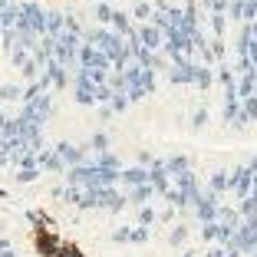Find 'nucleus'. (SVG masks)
I'll return each instance as SVG.
<instances>
[{
  "mask_svg": "<svg viewBox=\"0 0 257 257\" xmlns=\"http://www.w3.org/2000/svg\"><path fill=\"white\" fill-rule=\"evenodd\" d=\"M149 92H155V69L142 66V63H128L125 66V96L132 102H139Z\"/></svg>",
  "mask_w": 257,
  "mask_h": 257,
  "instance_id": "1",
  "label": "nucleus"
},
{
  "mask_svg": "<svg viewBox=\"0 0 257 257\" xmlns=\"http://www.w3.org/2000/svg\"><path fill=\"white\" fill-rule=\"evenodd\" d=\"M191 211H195V218L201 221V224H208V221H218V211H221V195H214L211 188H201L195 198V204H191Z\"/></svg>",
  "mask_w": 257,
  "mask_h": 257,
  "instance_id": "2",
  "label": "nucleus"
},
{
  "mask_svg": "<svg viewBox=\"0 0 257 257\" xmlns=\"http://www.w3.org/2000/svg\"><path fill=\"white\" fill-rule=\"evenodd\" d=\"M250 188H254V172H250L247 165L231 168V195L241 201V198H247V195H250Z\"/></svg>",
  "mask_w": 257,
  "mask_h": 257,
  "instance_id": "3",
  "label": "nucleus"
},
{
  "mask_svg": "<svg viewBox=\"0 0 257 257\" xmlns=\"http://www.w3.org/2000/svg\"><path fill=\"white\" fill-rule=\"evenodd\" d=\"M53 149H56V155L63 159V165H66V172H69V168H76V165H83V162H86V149H79V145H73V142H56Z\"/></svg>",
  "mask_w": 257,
  "mask_h": 257,
  "instance_id": "4",
  "label": "nucleus"
},
{
  "mask_svg": "<svg viewBox=\"0 0 257 257\" xmlns=\"http://www.w3.org/2000/svg\"><path fill=\"white\" fill-rule=\"evenodd\" d=\"M125 188H136V185H149V165H128L122 168V178H119Z\"/></svg>",
  "mask_w": 257,
  "mask_h": 257,
  "instance_id": "5",
  "label": "nucleus"
},
{
  "mask_svg": "<svg viewBox=\"0 0 257 257\" xmlns=\"http://www.w3.org/2000/svg\"><path fill=\"white\" fill-rule=\"evenodd\" d=\"M112 237L119 244H145V241H149V227H142V224H139V227H119Z\"/></svg>",
  "mask_w": 257,
  "mask_h": 257,
  "instance_id": "6",
  "label": "nucleus"
},
{
  "mask_svg": "<svg viewBox=\"0 0 257 257\" xmlns=\"http://www.w3.org/2000/svg\"><path fill=\"white\" fill-rule=\"evenodd\" d=\"M155 195H159V191L152 188V185H136V188H128V201L136 204V208H145Z\"/></svg>",
  "mask_w": 257,
  "mask_h": 257,
  "instance_id": "7",
  "label": "nucleus"
},
{
  "mask_svg": "<svg viewBox=\"0 0 257 257\" xmlns=\"http://www.w3.org/2000/svg\"><path fill=\"white\" fill-rule=\"evenodd\" d=\"M208 188H211L214 195H224V191H231V168H221V172H214L211 178H208Z\"/></svg>",
  "mask_w": 257,
  "mask_h": 257,
  "instance_id": "8",
  "label": "nucleus"
},
{
  "mask_svg": "<svg viewBox=\"0 0 257 257\" xmlns=\"http://www.w3.org/2000/svg\"><path fill=\"white\" fill-rule=\"evenodd\" d=\"M165 165H168V175H172V178H178V175L191 172V168H188V159H185V155H172V159H165Z\"/></svg>",
  "mask_w": 257,
  "mask_h": 257,
  "instance_id": "9",
  "label": "nucleus"
},
{
  "mask_svg": "<svg viewBox=\"0 0 257 257\" xmlns=\"http://www.w3.org/2000/svg\"><path fill=\"white\" fill-rule=\"evenodd\" d=\"M201 237H204L208 244H214V241L221 244V224H218V221H208V224H201Z\"/></svg>",
  "mask_w": 257,
  "mask_h": 257,
  "instance_id": "10",
  "label": "nucleus"
},
{
  "mask_svg": "<svg viewBox=\"0 0 257 257\" xmlns=\"http://www.w3.org/2000/svg\"><path fill=\"white\" fill-rule=\"evenodd\" d=\"M241 109H244V119H247V125H250V122H257V96L241 99Z\"/></svg>",
  "mask_w": 257,
  "mask_h": 257,
  "instance_id": "11",
  "label": "nucleus"
},
{
  "mask_svg": "<svg viewBox=\"0 0 257 257\" xmlns=\"http://www.w3.org/2000/svg\"><path fill=\"white\" fill-rule=\"evenodd\" d=\"M89 149L96 152V155H99V152H109V136H106V132H96V136L89 139Z\"/></svg>",
  "mask_w": 257,
  "mask_h": 257,
  "instance_id": "12",
  "label": "nucleus"
},
{
  "mask_svg": "<svg viewBox=\"0 0 257 257\" xmlns=\"http://www.w3.org/2000/svg\"><path fill=\"white\" fill-rule=\"evenodd\" d=\"M139 224H142V227H152V224H155V211H152L149 204H145V208H139Z\"/></svg>",
  "mask_w": 257,
  "mask_h": 257,
  "instance_id": "13",
  "label": "nucleus"
},
{
  "mask_svg": "<svg viewBox=\"0 0 257 257\" xmlns=\"http://www.w3.org/2000/svg\"><path fill=\"white\" fill-rule=\"evenodd\" d=\"M185 237H188V227H185V224H178V227L172 231V244H182Z\"/></svg>",
  "mask_w": 257,
  "mask_h": 257,
  "instance_id": "14",
  "label": "nucleus"
},
{
  "mask_svg": "<svg viewBox=\"0 0 257 257\" xmlns=\"http://www.w3.org/2000/svg\"><path fill=\"white\" fill-rule=\"evenodd\" d=\"M204 122H208V109H195V119H191V125H195V128H201Z\"/></svg>",
  "mask_w": 257,
  "mask_h": 257,
  "instance_id": "15",
  "label": "nucleus"
},
{
  "mask_svg": "<svg viewBox=\"0 0 257 257\" xmlns=\"http://www.w3.org/2000/svg\"><path fill=\"white\" fill-rule=\"evenodd\" d=\"M247 56H250V63L257 66V40H250V50H247Z\"/></svg>",
  "mask_w": 257,
  "mask_h": 257,
  "instance_id": "16",
  "label": "nucleus"
},
{
  "mask_svg": "<svg viewBox=\"0 0 257 257\" xmlns=\"http://www.w3.org/2000/svg\"><path fill=\"white\" fill-rule=\"evenodd\" d=\"M204 257H227V250H224V247H211Z\"/></svg>",
  "mask_w": 257,
  "mask_h": 257,
  "instance_id": "17",
  "label": "nucleus"
},
{
  "mask_svg": "<svg viewBox=\"0 0 257 257\" xmlns=\"http://www.w3.org/2000/svg\"><path fill=\"white\" fill-rule=\"evenodd\" d=\"M247 168L254 172V178H257V155H254V159H247Z\"/></svg>",
  "mask_w": 257,
  "mask_h": 257,
  "instance_id": "18",
  "label": "nucleus"
},
{
  "mask_svg": "<svg viewBox=\"0 0 257 257\" xmlns=\"http://www.w3.org/2000/svg\"><path fill=\"white\" fill-rule=\"evenodd\" d=\"M182 257H195V254H191V250H188V254H182Z\"/></svg>",
  "mask_w": 257,
  "mask_h": 257,
  "instance_id": "19",
  "label": "nucleus"
},
{
  "mask_svg": "<svg viewBox=\"0 0 257 257\" xmlns=\"http://www.w3.org/2000/svg\"><path fill=\"white\" fill-rule=\"evenodd\" d=\"M250 257H257V250H254V254H250Z\"/></svg>",
  "mask_w": 257,
  "mask_h": 257,
  "instance_id": "20",
  "label": "nucleus"
}]
</instances>
